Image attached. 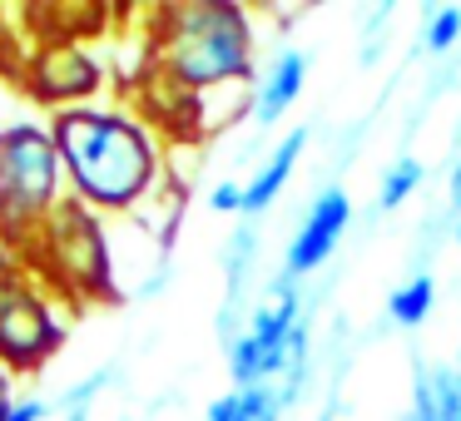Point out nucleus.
<instances>
[{"label":"nucleus","instance_id":"14","mask_svg":"<svg viewBox=\"0 0 461 421\" xmlns=\"http://www.w3.org/2000/svg\"><path fill=\"white\" fill-rule=\"evenodd\" d=\"M427 55H451L461 45V5H437L427 15Z\"/></svg>","mask_w":461,"mask_h":421},{"label":"nucleus","instance_id":"18","mask_svg":"<svg viewBox=\"0 0 461 421\" xmlns=\"http://www.w3.org/2000/svg\"><path fill=\"white\" fill-rule=\"evenodd\" d=\"M45 417H50V401L45 397H21L0 421H45Z\"/></svg>","mask_w":461,"mask_h":421},{"label":"nucleus","instance_id":"17","mask_svg":"<svg viewBox=\"0 0 461 421\" xmlns=\"http://www.w3.org/2000/svg\"><path fill=\"white\" fill-rule=\"evenodd\" d=\"M209 209L213 213H243V184H213V193H209Z\"/></svg>","mask_w":461,"mask_h":421},{"label":"nucleus","instance_id":"2","mask_svg":"<svg viewBox=\"0 0 461 421\" xmlns=\"http://www.w3.org/2000/svg\"><path fill=\"white\" fill-rule=\"evenodd\" d=\"M154 65L174 94H203L223 85L253 80L258 65V35L253 15L239 0H189L164 5L149 25Z\"/></svg>","mask_w":461,"mask_h":421},{"label":"nucleus","instance_id":"3","mask_svg":"<svg viewBox=\"0 0 461 421\" xmlns=\"http://www.w3.org/2000/svg\"><path fill=\"white\" fill-rule=\"evenodd\" d=\"M70 199L50 120H11L0 134V243L25 258L41 228Z\"/></svg>","mask_w":461,"mask_h":421},{"label":"nucleus","instance_id":"8","mask_svg":"<svg viewBox=\"0 0 461 421\" xmlns=\"http://www.w3.org/2000/svg\"><path fill=\"white\" fill-rule=\"evenodd\" d=\"M308 65H312V60H308V50H293V45L273 55L268 70H263V80L253 85V104H249L253 120H258V124H278L283 114H288L293 104L303 100V80H308Z\"/></svg>","mask_w":461,"mask_h":421},{"label":"nucleus","instance_id":"11","mask_svg":"<svg viewBox=\"0 0 461 421\" xmlns=\"http://www.w3.org/2000/svg\"><path fill=\"white\" fill-rule=\"evenodd\" d=\"M278 417H283L278 387H233L229 397L209 401L203 421H278Z\"/></svg>","mask_w":461,"mask_h":421},{"label":"nucleus","instance_id":"13","mask_svg":"<svg viewBox=\"0 0 461 421\" xmlns=\"http://www.w3.org/2000/svg\"><path fill=\"white\" fill-rule=\"evenodd\" d=\"M421 179H427V164L411 159V154H402V159L387 164V174H382V209H402V203L411 199V193L421 189Z\"/></svg>","mask_w":461,"mask_h":421},{"label":"nucleus","instance_id":"5","mask_svg":"<svg viewBox=\"0 0 461 421\" xmlns=\"http://www.w3.org/2000/svg\"><path fill=\"white\" fill-rule=\"evenodd\" d=\"M65 337H70V312H65L60 292H50L31 268L0 278V362L15 377L50 367Z\"/></svg>","mask_w":461,"mask_h":421},{"label":"nucleus","instance_id":"9","mask_svg":"<svg viewBox=\"0 0 461 421\" xmlns=\"http://www.w3.org/2000/svg\"><path fill=\"white\" fill-rule=\"evenodd\" d=\"M303 149H308V124L288 130V134H283V139L268 149V159L258 164V174L243 184V213H249V219H253V213H263L283 189H288V179H293V169H298Z\"/></svg>","mask_w":461,"mask_h":421},{"label":"nucleus","instance_id":"19","mask_svg":"<svg viewBox=\"0 0 461 421\" xmlns=\"http://www.w3.org/2000/svg\"><path fill=\"white\" fill-rule=\"evenodd\" d=\"M100 381H104V377H90L85 387H75V391H70V417H65V421H90V401H95L90 391L100 387Z\"/></svg>","mask_w":461,"mask_h":421},{"label":"nucleus","instance_id":"16","mask_svg":"<svg viewBox=\"0 0 461 421\" xmlns=\"http://www.w3.org/2000/svg\"><path fill=\"white\" fill-rule=\"evenodd\" d=\"M402 421H437V387H431L427 367L411 372V407L402 411Z\"/></svg>","mask_w":461,"mask_h":421},{"label":"nucleus","instance_id":"7","mask_svg":"<svg viewBox=\"0 0 461 421\" xmlns=\"http://www.w3.org/2000/svg\"><path fill=\"white\" fill-rule=\"evenodd\" d=\"M348 223H352L348 189H322L318 199L308 203V213H303L298 233H293V243H288V258H283L288 278H308V273H318L322 263L338 253Z\"/></svg>","mask_w":461,"mask_h":421},{"label":"nucleus","instance_id":"4","mask_svg":"<svg viewBox=\"0 0 461 421\" xmlns=\"http://www.w3.org/2000/svg\"><path fill=\"white\" fill-rule=\"evenodd\" d=\"M25 268L60 292L65 302H104L114 298V268H110V238L104 219L85 203L65 199L60 213L41 228V238L25 248Z\"/></svg>","mask_w":461,"mask_h":421},{"label":"nucleus","instance_id":"24","mask_svg":"<svg viewBox=\"0 0 461 421\" xmlns=\"http://www.w3.org/2000/svg\"><path fill=\"white\" fill-rule=\"evenodd\" d=\"M456 367H461V352H456Z\"/></svg>","mask_w":461,"mask_h":421},{"label":"nucleus","instance_id":"20","mask_svg":"<svg viewBox=\"0 0 461 421\" xmlns=\"http://www.w3.org/2000/svg\"><path fill=\"white\" fill-rule=\"evenodd\" d=\"M15 401H21V397H15V372L5 367V362H0V417H5V411H11Z\"/></svg>","mask_w":461,"mask_h":421},{"label":"nucleus","instance_id":"10","mask_svg":"<svg viewBox=\"0 0 461 421\" xmlns=\"http://www.w3.org/2000/svg\"><path fill=\"white\" fill-rule=\"evenodd\" d=\"M293 327H303V302H298V278H273L268 288H263V298H258V308H253V318H249V337H258V342H283Z\"/></svg>","mask_w":461,"mask_h":421},{"label":"nucleus","instance_id":"23","mask_svg":"<svg viewBox=\"0 0 461 421\" xmlns=\"http://www.w3.org/2000/svg\"><path fill=\"white\" fill-rule=\"evenodd\" d=\"M322 421H338V417H322Z\"/></svg>","mask_w":461,"mask_h":421},{"label":"nucleus","instance_id":"25","mask_svg":"<svg viewBox=\"0 0 461 421\" xmlns=\"http://www.w3.org/2000/svg\"><path fill=\"white\" fill-rule=\"evenodd\" d=\"M0 134H5V124H0Z\"/></svg>","mask_w":461,"mask_h":421},{"label":"nucleus","instance_id":"15","mask_svg":"<svg viewBox=\"0 0 461 421\" xmlns=\"http://www.w3.org/2000/svg\"><path fill=\"white\" fill-rule=\"evenodd\" d=\"M431 387H437V421H461V367H431Z\"/></svg>","mask_w":461,"mask_h":421},{"label":"nucleus","instance_id":"21","mask_svg":"<svg viewBox=\"0 0 461 421\" xmlns=\"http://www.w3.org/2000/svg\"><path fill=\"white\" fill-rule=\"evenodd\" d=\"M451 199H456V209H461V154H456V164H451Z\"/></svg>","mask_w":461,"mask_h":421},{"label":"nucleus","instance_id":"6","mask_svg":"<svg viewBox=\"0 0 461 421\" xmlns=\"http://www.w3.org/2000/svg\"><path fill=\"white\" fill-rule=\"evenodd\" d=\"M25 90L41 104L55 110H80V104H100L104 90V65L95 60L90 45L70 40V35H55L25 65Z\"/></svg>","mask_w":461,"mask_h":421},{"label":"nucleus","instance_id":"1","mask_svg":"<svg viewBox=\"0 0 461 421\" xmlns=\"http://www.w3.org/2000/svg\"><path fill=\"white\" fill-rule=\"evenodd\" d=\"M45 120H50L75 203H85L100 219H120L154 199L164 179V144L149 120L104 100L80 104V110H55Z\"/></svg>","mask_w":461,"mask_h":421},{"label":"nucleus","instance_id":"22","mask_svg":"<svg viewBox=\"0 0 461 421\" xmlns=\"http://www.w3.org/2000/svg\"><path fill=\"white\" fill-rule=\"evenodd\" d=\"M456 243H461V219H456Z\"/></svg>","mask_w":461,"mask_h":421},{"label":"nucleus","instance_id":"12","mask_svg":"<svg viewBox=\"0 0 461 421\" xmlns=\"http://www.w3.org/2000/svg\"><path fill=\"white\" fill-rule=\"evenodd\" d=\"M431 308H437V278H431V273L407 278L402 288H392V298H387V318L397 322V327H421V322L431 318Z\"/></svg>","mask_w":461,"mask_h":421}]
</instances>
